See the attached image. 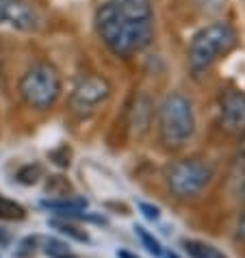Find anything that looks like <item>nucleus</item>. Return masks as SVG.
<instances>
[{
  "label": "nucleus",
  "instance_id": "1",
  "mask_svg": "<svg viewBox=\"0 0 245 258\" xmlns=\"http://www.w3.org/2000/svg\"><path fill=\"white\" fill-rule=\"evenodd\" d=\"M96 26L109 50L119 56L139 52V50L150 46V41L154 37L152 20H126L109 3L98 9Z\"/></svg>",
  "mask_w": 245,
  "mask_h": 258
},
{
  "label": "nucleus",
  "instance_id": "2",
  "mask_svg": "<svg viewBox=\"0 0 245 258\" xmlns=\"http://www.w3.org/2000/svg\"><path fill=\"white\" fill-rule=\"evenodd\" d=\"M158 133L165 148L178 150L196 133V113L191 100L182 94H171L165 98L158 111Z\"/></svg>",
  "mask_w": 245,
  "mask_h": 258
},
{
  "label": "nucleus",
  "instance_id": "3",
  "mask_svg": "<svg viewBox=\"0 0 245 258\" xmlns=\"http://www.w3.org/2000/svg\"><path fill=\"white\" fill-rule=\"evenodd\" d=\"M236 46V31L228 22H213L191 39L189 66L193 72H204L226 56Z\"/></svg>",
  "mask_w": 245,
  "mask_h": 258
},
{
  "label": "nucleus",
  "instance_id": "4",
  "mask_svg": "<svg viewBox=\"0 0 245 258\" xmlns=\"http://www.w3.org/2000/svg\"><path fill=\"white\" fill-rule=\"evenodd\" d=\"M20 96L28 106L37 111L50 109L61 96V76L50 63H37L28 68L20 78Z\"/></svg>",
  "mask_w": 245,
  "mask_h": 258
},
{
  "label": "nucleus",
  "instance_id": "5",
  "mask_svg": "<svg viewBox=\"0 0 245 258\" xmlns=\"http://www.w3.org/2000/svg\"><path fill=\"white\" fill-rule=\"evenodd\" d=\"M213 178V167L200 159H182L165 169V180L169 191L180 200L200 196Z\"/></svg>",
  "mask_w": 245,
  "mask_h": 258
},
{
  "label": "nucleus",
  "instance_id": "6",
  "mask_svg": "<svg viewBox=\"0 0 245 258\" xmlns=\"http://www.w3.org/2000/svg\"><path fill=\"white\" fill-rule=\"evenodd\" d=\"M111 96V85L106 78L98 76V74H89L81 78V83L74 87L70 96V106L76 115L87 117L91 113L98 111V106L106 102Z\"/></svg>",
  "mask_w": 245,
  "mask_h": 258
},
{
  "label": "nucleus",
  "instance_id": "7",
  "mask_svg": "<svg viewBox=\"0 0 245 258\" xmlns=\"http://www.w3.org/2000/svg\"><path fill=\"white\" fill-rule=\"evenodd\" d=\"M0 26L31 33L39 26V13L26 0H0Z\"/></svg>",
  "mask_w": 245,
  "mask_h": 258
},
{
  "label": "nucleus",
  "instance_id": "8",
  "mask_svg": "<svg viewBox=\"0 0 245 258\" xmlns=\"http://www.w3.org/2000/svg\"><path fill=\"white\" fill-rule=\"evenodd\" d=\"M219 124L230 135L245 133V94L226 91L219 100Z\"/></svg>",
  "mask_w": 245,
  "mask_h": 258
},
{
  "label": "nucleus",
  "instance_id": "9",
  "mask_svg": "<svg viewBox=\"0 0 245 258\" xmlns=\"http://www.w3.org/2000/svg\"><path fill=\"white\" fill-rule=\"evenodd\" d=\"M109 5L126 20H152L150 0H109Z\"/></svg>",
  "mask_w": 245,
  "mask_h": 258
},
{
  "label": "nucleus",
  "instance_id": "10",
  "mask_svg": "<svg viewBox=\"0 0 245 258\" xmlns=\"http://www.w3.org/2000/svg\"><path fill=\"white\" fill-rule=\"evenodd\" d=\"M41 206H46L50 211H59L56 215H66V213H74V211H85L87 209V202L78 198H56V200H44Z\"/></svg>",
  "mask_w": 245,
  "mask_h": 258
},
{
  "label": "nucleus",
  "instance_id": "11",
  "mask_svg": "<svg viewBox=\"0 0 245 258\" xmlns=\"http://www.w3.org/2000/svg\"><path fill=\"white\" fill-rule=\"evenodd\" d=\"M185 249L189 252L193 258H228L223 252H219L217 247L208 245V243H202V241H185Z\"/></svg>",
  "mask_w": 245,
  "mask_h": 258
},
{
  "label": "nucleus",
  "instance_id": "12",
  "mask_svg": "<svg viewBox=\"0 0 245 258\" xmlns=\"http://www.w3.org/2000/svg\"><path fill=\"white\" fill-rule=\"evenodd\" d=\"M26 217L24 206H20L16 200H9L5 196H0V219H9V221H20Z\"/></svg>",
  "mask_w": 245,
  "mask_h": 258
},
{
  "label": "nucleus",
  "instance_id": "13",
  "mask_svg": "<svg viewBox=\"0 0 245 258\" xmlns=\"http://www.w3.org/2000/svg\"><path fill=\"white\" fill-rule=\"evenodd\" d=\"M44 254H48L50 258H74V252L68 247V243H63L59 239H46Z\"/></svg>",
  "mask_w": 245,
  "mask_h": 258
},
{
  "label": "nucleus",
  "instance_id": "14",
  "mask_svg": "<svg viewBox=\"0 0 245 258\" xmlns=\"http://www.w3.org/2000/svg\"><path fill=\"white\" fill-rule=\"evenodd\" d=\"M135 234L141 239V243L146 245V249L150 254H154V256H161L163 254V249H161V243H158L156 239H154V234H150L146 228L143 226H135Z\"/></svg>",
  "mask_w": 245,
  "mask_h": 258
},
{
  "label": "nucleus",
  "instance_id": "15",
  "mask_svg": "<svg viewBox=\"0 0 245 258\" xmlns=\"http://www.w3.org/2000/svg\"><path fill=\"white\" fill-rule=\"evenodd\" d=\"M41 176H44V167H41L39 163L26 165V167H22V169L18 171V180L22 182V184H35Z\"/></svg>",
  "mask_w": 245,
  "mask_h": 258
},
{
  "label": "nucleus",
  "instance_id": "16",
  "mask_svg": "<svg viewBox=\"0 0 245 258\" xmlns=\"http://www.w3.org/2000/svg\"><path fill=\"white\" fill-rule=\"evenodd\" d=\"M52 226H54V228H59V232H63V234H70L72 239H76V241H89L87 232H81L76 226L68 224L66 219H54V221H52Z\"/></svg>",
  "mask_w": 245,
  "mask_h": 258
},
{
  "label": "nucleus",
  "instance_id": "17",
  "mask_svg": "<svg viewBox=\"0 0 245 258\" xmlns=\"http://www.w3.org/2000/svg\"><path fill=\"white\" fill-rule=\"evenodd\" d=\"M198 3L206 13H221L226 7V0H198Z\"/></svg>",
  "mask_w": 245,
  "mask_h": 258
},
{
  "label": "nucleus",
  "instance_id": "18",
  "mask_svg": "<svg viewBox=\"0 0 245 258\" xmlns=\"http://www.w3.org/2000/svg\"><path fill=\"white\" fill-rule=\"evenodd\" d=\"M139 211L146 215L148 219H152V221H156L158 217H161V211H158V206L148 204V202H141V204H139Z\"/></svg>",
  "mask_w": 245,
  "mask_h": 258
},
{
  "label": "nucleus",
  "instance_id": "19",
  "mask_svg": "<svg viewBox=\"0 0 245 258\" xmlns=\"http://www.w3.org/2000/svg\"><path fill=\"white\" fill-rule=\"evenodd\" d=\"M11 241V236H9V232L5 230V228H0V245H7V243Z\"/></svg>",
  "mask_w": 245,
  "mask_h": 258
},
{
  "label": "nucleus",
  "instance_id": "20",
  "mask_svg": "<svg viewBox=\"0 0 245 258\" xmlns=\"http://www.w3.org/2000/svg\"><path fill=\"white\" fill-rule=\"evenodd\" d=\"M117 258H139V256L131 254V252H128V249H117Z\"/></svg>",
  "mask_w": 245,
  "mask_h": 258
},
{
  "label": "nucleus",
  "instance_id": "21",
  "mask_svg": "<svg viewBox=\"0 0 245 258\" xmlns=\"http://www.w3.org/2000/svg\"><path fill=\"white\" fill-rule=\"evenodd\" d=\"M239 236L245 241V215H243V219H241V224H239Z\"/></svg>",
  "mask_w": 245,
  "mask_h": 258
},
{
  "label": "nucleus",
  "instance_id": "22",
  "mask_svg": "<svg viewBox=\"0 0 245 258\" xmlns=\"http://www.w3.org/2000/svg\"><path fill=\"white\" fill-rule=\"evenodd\" d=\"M241 156H243V161H245V133H243V139H241Z\"/></svg>",
  "mask_w": 245,
  "mask_h": 258
},
{
  "label": "nucleus",
  "instance_id": "23",
  "mask_svg": "<svg viewBox=\"0 0 245 258\" xmlns=\"http://www.w3.org/2000/svg\"><path fill=\"white\" fill-rule=\"evenodd\" d=\"M165 258H178L174 252H167V254H165Z\"/></svg>",
  "mask_w": 245,
  "mask_h": 258
},
{
  "label": "nucleus",
  "instance_id": "24",
  "mask_svg": "<svg viewBox=\"0 0 245 258\" xmlns=\"http://www.w3.org/2000/svg\"><path fill=\"white\" fill-rule=\"evenodd\" d=\"M243 198H245V187H243Z\"/></svg>",
  "mask_w": 245,
  "mask_h": 258
}]
</instances>
